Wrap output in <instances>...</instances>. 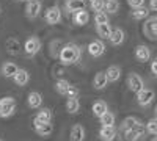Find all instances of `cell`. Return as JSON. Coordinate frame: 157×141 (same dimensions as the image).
<instances>
[{"label": "cell", "mask_w": 157, "mask_h": 141, "mask_svg": "<svg viewBox=\"0 0 157 141\" xmlns=\"http://www.w3.org/2000/svg\"><path fill=\"white\" fill-rule=\"evenodd\" d=\"M149 9L157 11V0H149Z\"/></svg>", "instance_id": "obj_38"}, {"label": "cell", "mask_w": 157, "mask_h": 141, "mask_svg": "<svg viewBox=\"0 0 157 141\" xmlns=\"http://www.w3.org/2000/svg\"><path fill=\"white\" fill-rule=\"evenodd\" d=\"M132 17L135 20H143V19H146L149 17V8H146L145 5H141V6H137V8H132Z\"/></svg>", "instance_id": "obj_21"}, {"label": "cell", "mask_w": 157, "mask_h": 141, "mask_svg": "<svg viewBox=\"0 0 157 141\" xmlns=\"http://www.w3.org/2000/svg\"><path fill=\"white\" fill-rule=\"evenodd\" d=\"M33 127H35V132L39 136H44V138H47L49 135H52V132H54V125H52L50 122H38V121H33Z\"/></svg>", "instance_id": "obj_11"}, {"label": "cell", "mask_w": 157, "mask_h": 141, "mask_svg": "<svg viewBox=\"0 0 157 141\" xmlns=\"http://www.w3.org/2000/svg\"><path fill=\"white\" fill-rule=\"evenodd\" d=\"M41 13V2L39 0H29L25 6V14L29 19H36Z\"/></svg>", "instance_id": "obj_9"}, {"label": "cell", "mask_w": 157, "mask_h": 141, "mask_svg": "<svg viewBox=\"0 0 157 141\" xmlns=\"http://www.w3.org/2000/svg\"><path fill=\"white\" fill-rule=\"evenodd\" d=\"M107 110H109V107H107V104L104 100H96L93 104V107H91V111H93V114L96 118H101Z\"/></svg>", "instance_id": "obj_25"}, {"label": "cell", "mask_w": 157, "mask_h": 141, "mask_svg": "<svg viewBox=\"0 0 157 141\" xmlns=\"http://www.w3.org/2000/svg\"><path fill=\"white\" fill-rule=\"evenodd\" d=\"M154 97H155V94H154L152 89H149V88H141L140 91L137 93V102L141 107H148L151 102L154 100Z\"/></svg>", "instance_id": "obj_7"}, {"label": "cell", "mask_w": 157, "mask_h": 141, "mask_svg": "<svg viewBox=\"0 0 157 141\" xmlns=\"http://www.w3.org/2000/svg\"><path fill=\"white\" fill-rule=\"evenodd\" d=\"M80 110V102H78L77 97H68V102H66V111L71 113V114H75Z\"/></svg>", "instance_id": "obj_26"}, {"label": "cell", "mask_w": 157, "mask_h": 141, "mask_svg": "<svg viewBox=\"0 0 157 141\" xmlns=\"http://www.w3.org/2000/svg\"><path fill=\"white\" fill-rule=\"evenodd\" d=\"M44 19H46V22H47L49 25H57V24H60V20H61V9H60L57 5L47 8V11L44 13Z\"/></svg>", "instance_id": "obj_6"}, {"label": "cell", "mask_w": 157, "mask_h": 141, "mask_svg": "<svg viewBox=\"0 0 157 141\" xmlns=\"http://www.w3.org/2000/svg\"><path fill=\"white\" fill-rule=\"evenodd\" d=\"M146 132V127L145 124H141V122H137L132 129H129V130H124V136H126V141H137L138 138H141L143 135H145Z\"/></svg>", "instance_id": "obj_4"}, {"label": "cell", "mask_w": 157, "mask_h": 141, "mask_svg": "<svg viewBox=\"0 0 157 141\" xmlns=\"http://www.w3.org/2000/svg\"><path fill=\"white\" fill-rule=\"evenodd\" d=\"M137 122H140L135 116H129V118H126L124 121H123V124H121V130L124 132V130H129V129H132V127L137 124Z\"/></svg>", "instance_id": "obj_31"}, {"label": "cell", "mask_w": 157, "mask_h": 141, "mask_svg": "<svg viewBox=\"0 0 157 141\" xmlns=\"http://www.w3.org/2000/svg\"><path fill=\"white\" fill-rule=\"evenodd\" d=\"M39 50H41V41L36 36H30L27 41L24 43V52L27 57H35Z\"/></svg>", "instance_id": "obj_3"}, {"label": "cell", "mask_w": 157, "mask_h": 141, "mask_svg": "<svg viewBox=\"0 0 157 141\" xmlns=\"http://www.w3.org/2000/svg\"><path fill=\"white\" fill-rule=\"evenodd\" d=\"M104 52H105V46H104V43L101 39H94L88 44V54L91 57L99 58V57L104 55Z\"/></svg>", "instance_id": "obj_10"}, {"label": "cell", "mask_w": 157, "mask_h": 141, "mask_svg": "<svg viewBox=\"0 0 157 141\" xmlns=\"http://www.w3.org/2000/svg\"><path fill=\"white\" fill-rule=\"evenodd\" d=\"M127 3L132 6V8H137V6L145 5V0H127Z\"/></svg>", "instance_id": "obj_36"}, {"label": "cell", "mask_w": 157, "mask_h": 141, "mask_svg": "<svg viewBox=\"0 0 157 141\" xmlns=\"http://www.w3.org/2000/svg\"><path fill=\"white\" fill-rule=\"evenodd\" d=\"M0 141H3V139H0Z\"/></svg>", "instance_id": "obj_43"}, {"label": "cell", "mask_w": 157, "mask_h": 141, "mask_svg": "<svg viewBox=\"0 0 157 141\" xmlns=\"http://www.w3.org/2000/svg\"><path fill=\"white\" fill-rule=\"evenodd\" d=\"M127 86H129V89L132 93H138L141 88H145V83H143V79L138 75V74H130L129 77H127Z\"/></svg>", "instance_id": "obj_8"}, {"label": "cell", "mask_w": 157, "mask_h": 141, "mask_svg": "<svg viewBox=\"0 0 157 141\" xmlns=\"http://www.w3.org/2000/svg\"><path fill=\"white\" fill-rule=\"evenodd\" d=\"M85 5H86L85 0H66L64 9H66V13H75L78 9H83Z\"/></svg>", "instance_id": "obj_18"}, {"label": "cell", "mask_w": 157, "mask_h": 141, "mask_svg": "<svg viewBox=\"0 0 157 141\" xmlns=\"http://www.w3.org/2000/svg\"><path fill=\"white\" fill-rule=\"evenodd\" d=\"M96 33L99 38H102V39H109V36L112 33V27H110V24L105 22V24H98L96 25Z\"/></svg>", "instance_id": "obj_24"}, {"label": "cell", "mask_w": 157, "mask_h": 141, "mask_svg": "<svg viewBox=\"0 0 157 141\" xmlns=\"http://www.w3.org/2000/svg\"><path fill=\"white\" fill-rule=\"evenodd\" d=\"M69 138L71 141H83L85 139V129L82 124H75L71 127V132H69Z\"/></svg>", "instance_id": "obj_16"}, {"label": "cell", "mask_w": 157, "mask_h": 141, "mask_svg": "<svg viewBox=\"0 0 157 141\" xmlns=\"http://www.w3.org/2000/svg\"><path fill=\"white\" fill-rule=\"evenodd\" d=\"M104 6H105V0H91L90 2V8L94 13L98 11H104Z\"/></svg>", "instance_id": "obj_32"}, {"label": "cell", "mask_w": 157, "mask_h": 141, "mask_svg": "<svg viewBox=\"0 0 157 141\" xmlns=\"http://www.w3.org/2000/svg\"><path fill=\"white\" fill-rule=\"evenodd\" d=\"M27 104L30 108H39L43 104V96L41 93H38V91H32L27 97Z\"/></svg>", "instance_id": "obj_19"}, {"label": "cell", "mask_w": 157, "mask_h": 141, "mask_svg": "<svg viewBox=\"0 0 157 141\" xmlns=\"http://www.w3.org/2000/svg\"><path fill=\"white\" fill-rule=\"evenodd\" d=\"M0 11H2V9H0Z\"/></svg>", "instance_id": "obj_44"}, {"label": "cell", "mask_w": 157, "mask_h": 141, "mask_svg": "<svg viewBox=\"0 0 157 141\" xmlns=\"http://www.w3.org/2000/svg\"><path fill=\"white\" fill-rule=\"evenodd\" d=\"M135 58H137V61H140V63L149 61V60H151V49H149L148 46H143V44L137 46V47H135Z\"/></svg>", "instance_id": "obj_12"}, {"label": "cell", "mask_w": 157, "mask_h": 141, "mask_svg": "<svg viewBox=\"0 0 157 141\" xmlns=\"http://www.w3.org/2000/svg\"><path fill=\"white\" fill-rule=\"evenodd\" d=\"M145 127H146V132H148V133H151V135H157V118L149 119L148 124H146Z\"/></svg>", "instance_id": "obj_34"}, {"label": "cell", "mask_w": 157, "mask_h": 141, "mask_svg": "<svg viewBox=\"0 0 157 141\" xmlns=\"http://www.w3.org/2000/svg\"><path fill=\"white\" fill-rule=\"evenodd\" d=\"M16 111V99L14 97H2L0 99V118H10Z\"/></svg>", "instance_id": "obj_2"}, {"label": "cell", "mask_w": 157, "mask_h": 141, "mask_svg": "<svg viewBox=\"0 0 157 141\" xmlns=\"http://www.w3.org/2000/svg\"><path fill=\"white\" fill-rule=\"evenodd\" d=\"M82 58V50L77 44H66L60 49V54H58V60L61 65L64 66H71V65H75L78 63Z\"/></svg>", "instance_id": "obj_1"}, {"label": "cell", "mask_w": 157, "mask_h": 141, "mask_svg": "<svg viewBox=\"0 0 157 141\" xmlns=\"http://www.w3.org/2000/svg\"><path fill=\"white\" fill-rule=\"evenodd\" d=\"M99 121H101V125H115V114L107 110V111L99 118Z\"/></svg>", "instance_id": "obj_30"}, {"label": "cell", "mask_w": 157, "mask_h": 141, "mask_svg": "<svg viewBox=\"0 0 157 141\" xmlns=\"http://www.w3.org/2000/svg\"><path fill=\"white\" fill-rule=\"evenodd\" d=\"M126 39V35H124V30L123 28H112V33L109 36V41L112 46H121Z\"/></svg>", "instance_id": "obj_14"}, {"label": "cell", "mask_w": 157, "mask_h": 141, "mask_svg": "<svg viewBox=\"0 0 157 141\" xmlns=\"http://www.w3.org/2000/svg\"><path fill=\"white\" fill-rule=\"evenodd\" d=\"M72 14H74V16H72V20H74L75 25H78V27H83V25H86L88 20H90V14H88V11H86L85 8L72 13Z\"/></svg>", "instance_id": "obj_15"}, {"label": "cell", "mask_w": 157, "mask_h": 141, "mask_svg": "<svg viewBox=\"0 0 157 141\" xmlns=\"http://www.w3.org/2000/svg\"><path fill=\"white\" fill-rule=\"evenodd\" d=\"M151 72H152L154 77H157V57L151 61Z\"/></svg>", "instance_id": "obj_37"}, {"label": "cell", "mask_w": 157, "mask_h": 141, "mask_svg": "<svg viewBox=\"0 0 157 141\" xmlns=\"http://www.w3.org/2000/svg\"><path fill=\"white\" fill-rule=\"evenodd\" d=\"M116 129L115 125H101V130H99V136L102 141H113L116 138Z\"/></svg>", "instance_id": "obj_13"}, {"label": "cell", "mask_w": 157, "mask_h": 141, "mask_svg": "<svg viewBox=\"0 0 157 141\" xmlns=\"http://www.w3.org/2000/svg\"><path fill=\"white\" fill-rule=\"evenodd\" d=\"M143 33H145L149 39H157V16L146 17V22L143 25Z\"/></svg>", "instance_id": "obj_5"}, {"label": "cell", "mask_w": 157, "mask_h": 141, "mask_svg": "<svg viewBox=\"0 0 157 141\" xmlns=\"http://www.w3.org/2000/svg\"><path fill=\"white\" fill-rule=\"evenodd\" d=\"M85 2H88V3H90V2H91V0H85Z\"/></svg>", "instance_id": "obj_41"}, {"label": "cell", "mask_w": 157, "mask_h": 141, "mask_svg": "<svg viewBox=\"0 0 157 141\" xmlns=\"http://www.w3.org/2000/svg\"><path fill=\"white\" fill-rule=\"evenodd\" d=\"M155 118H157V107H155Z\"/></svg>", "instance_id": "obj_40"}, {"label": "cell", "mask_w": 157, "mask_h": 141, "mask_svg": "<svg viewBox=\"0 0 157 141\" xmlns=\"http://www.w3.org/2000/svg\"><path fill=\"white\" fill-rule=\"evenodd\" d=\"M17 69L19 68L11 61H6V63L2 65V74H3V77H6V79H13V75L17 72Z\"/></svg>", "instance_id": "obj_23"}, {"label": "cell", "mask_w": 157, "mask_h": 141, "mask_svg": "<svg viewBox=\"0 0 157 141\" xmlns=\"http://www.w3.org/2000/svg\"><path fill=\"white\" fill-rule=\"evenodd\" d=\"M13 80H14V83L17 86H25L29 83V80H30V74H29V71H25V69H17V72L13 75Z\"/></svg>", "instance_id": "obj_17"}, {"label": "cell", "mask_w": 157, "mask_h": 141, "mask_svg": "<svg viewBox=\"0 0 157 141\" xmlns=\"http://www.w3.org/2000/svg\"><path fill=\"white\" fill-rule=\"evenodd\" d=\"M35 121H38V122H50L52 121V111L49 108H41L36 113Z\"/></svg>", "instance_id": "obj_27"}, {"label": "cell", "mask_w": 157, "mask_h": 141, "mask_svg": "<svg viewBox=\"0 0 157 141\" xmlns=\"http://www.w3.org/2000/svg\"><path fill=\"white\" fill-rule=\"evenodd\" d=\"M120 9V2L118 0H105V6H104V11H107L109 14H115Z\"/></svg>", "instance_id": "obj_29"}, {"label": "cell", "mask_w": 157, "mask_h": 141, "mask_svg": "<svg viewBox=\"0 0 157 141\" xmlns=\"http://www.w3.org/2000/svg\"><path fill=\"white\" fill-rule=\"evenodd\" d=\"M69 86H71V83H69L68 80L60 79V80H57V83H55V91H57L58 94H61V96H66Z\"/></svg>", "instance_id": "obj_28"}, {"label": "cell", "mask_w": 157, "mask_h": 141, "mask_svg": "<svg viewBox=\"0 0 157 141\" xmlns=\"http://www.w3.org/2000/svg\"><path fill=\"white\" fill-rule=\"evenodd\" d=\"M94 22H96V25H98V24H105V22H109L107 13H105V11H98V13H94Z\"/></svg>", "instance_id": "obj_33"}, {"label": "cell", "mask_w": 157, "mask_h": 141, "mask_svg": "<svg viewBox=\"0 0 157 141\" xmlns=\"http://www.w3.org/2000/svg\"><path fill=\"white\" fill-rule=\"evenodd\" d=\"M154 141H157V135H155V139H154Z\"/></svg>", "instance_id": "obj_42"}, {"label": "cell", "mask_w": 157, "mask_h": 141, "mask_svg": "<svg viewBox=\"0 0 157 141\" xmlns=\"http://www.w3.org/2000/svg\"><path fill=\"white\" fill-rule=\"evenodd\" d=\"M105 75H107V80L109 82H112V83H115V82H118L121 79V68L120 66H109L107 68V71H105Z\"/></svg>", "instance_id": "obj_20"}, {"label": "cell", "mask_w": 157, "mask_h": 141, "mask_svg": "<svg viewBox=\"0 0 157 141\" xmlns=\"http://www.w3.org/2000/svg\"><path fill=\"white\" fill-rule=\"evenodd\" d=\"M107 83H109V80H107L105 72H98V74L94 75V79H93V86H94V89H104V88L107 86Z\"/></svg>", "instance_id": "obj_22"}, {"label": "cell", "mask_w": 157, "mask_h": 141, "mask_svg": "<svg viewBox=\"0 0 157 141\" xmlns=\"http://www.w3.org/2000/svg\"><path fill=\"white\" fill-rule=\"evenodd\" d=\"M19 2H29V0H19Z\"/></svg>", "instance_id": "obj_39"}, {"label": "cell", "mask_w": 157, "mask_h": 141, "mask_svg": "<svg viewBox=\"0 0 157 141\" xmlns=\"http://www.w3.org/2000/svg\"><path fill=\"white\" fill-rule=\"evenodd\" d=\"M66 96L68 97H78V88L74 86V85H71L69 89H68V93H66Z\"/></svg>", "instance_id": "obj_35"}]
</instances>
